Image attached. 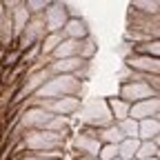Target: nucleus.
Masks as SVG:
<instances>
[{
	"label": "nucleus",
	"instance_id": "f257e3e1",
	"mask_svg": "<svg viewBox=\"0 0 160 160\" xmlns=\"http://www.w3.org/2000/svg\"><path fill=\"white\" fill-rule=\"evenodd\" d=\"M76 120L80 127H89V129H105L113 125V118L107 107V98H89L85 100L80 109L76 111Z\"/></svg>",
	"mask_w": 160,
	"mask_h": 160
},
{
	"label": "nucleus",
	"instance_id": "f03ea898",
	"mask_svg": "<svg viewBox=\"0 0 160 160\" xmlns=\"http://www.w3.org/2000/svg\"><path fill=\"white\" fill-rule=\"evenodd\" d=\"M20 145L29 153H47V151H53V149H65L67 133H56V131H49V129L25 131Z\"/></svg>",
	"mask_w": 160,
	"mask_h": 160
},
{
	"label": "nucleus",
	"instance_id": "7ed1b4c3",
	"mask_svg": "<svg viewBox=\"0 0 160 160\" xmlns=\"http://www.w3.org/2000/svg\"><path fill=\"white\" fill-rule=\"evenodd\" d=\"M82 80L76 76H51L47 82L36 91V100H53L62 96H80Z\"/></svg>",
	"mask_w": 160,
	"mask_h": 160
},
{
	"label": "nucleus",
	"instance_id": "20e7f679",
	"mask_svg": "<svg viewBox=\"0 0 160 160\" xmlns=\"http://www.w3.org/2000/svg\"><path fill=\"white\" fill-rule=\"evenodd\" d=\"M69 147L73 151V158L78 156H98L100 151V142L96 138V129H89V127H80V131H76L69 140Z\"/></svg>",
	"mask_w": 160,
	"mask_h": 160
},
{
	"label": "nucleus",
	"instance_id": "39448f33",
	"mask_svg": "<svg viewBox=\"0 0 160 160\" xmlns=\"http://www.w3.org/2000/svg\"><path fill=\"white\" fill-rule=\"evenodd\" d=\"M33 105L49 111L51 116L69 118V116H76V111L82 105V100H80V96H62V98H53V100H36L33 98Z\"/></svg>",
	"mask_w": 160,
	"mask_h": 160
},
{
	"label": "nucleus",
	"instance_id": "423d86ee",
	"mask_svg": "<svg viewBox=\"0 0 160 160\" xmlns=\"http://www.w3.org/2000/svg\"><path fill=\"white\" fill-rule=\"evenodd\" d=\"M51 118L53 116L49 111L40 109L38 105H31V107L20 111V116H18V131H40V129H47Z\"/></svg>",
	"mask_w": 160,
	"mask_h": 160
},
{
	"label": "nucleus",
	"instance_id": "0eeeda50",
	"mask_svg": "<svg viewBox=\"0 0 160 160\" xmlns=\"http://www.w3.org/2000/svg\"><path fill=\"white\" fill-rule=\"evenodd\" d=\"M45 36H47V29H45L42 16H31L27 27L22 29V33H20L18 40H16V42H18V51H25V49H29L33 45H40Z\"/></svg>",
	"mask_w": 160,
	"mask_h": 160
},
{
	"label": "nucleus",
	"instance_id": "6e6552de",
	"mask_svg": "<svg viewBox=\"0 0 160 160\" xmlns=\"http://www.w3.org/2000/svg\"><path fill=\"white\" fill-rule=\"evenodd\" d=\"M49 78H51V73L47 71V67L45 69H27L22 82H20V89H18L16 98H13V102H20V100H25L27 96H36V91L42 87Z\"/></svg>",
	"mask_w": 160,
	"mask_h": 160
},
{
	"label": "nucleus",
	"instance_id": "1a4fd4ad",
	"mask_svg": "<svg viewBox=\"0 0 160 160\" xmlns=\"http://www.w3.org/2000/svg\"><path fill=\"white\" fill-rule=\"evenodd\" d=\"M42 20H45L47 33H60V31H62V27L67 25V20H69L67 2H60V0L49 2V7H47L45 13H42Z\"/></svg>",
	"mask_w": 160,
	"mask_h": 160
},
{
	"label": "nucleus",
	"instance_id": "9d476101",
	"mask_svg": "<svg viewBox=\"0 0 160 160\" xmlns=\"http://www.w3.org/2000/svg\"><path fill=\"white\" fill-rule=\"evenodd\" d=\"M156 96H160V93H156L145 80H127V82L120 85V91H118V98H122L129 105L147 100V98H156Z\"/></svg>",
	"mask_w": 160,
	"mask_h": 160
},
{
	"label": "nucleus",
	"instance_id": "9b49d317",
	"mask_svg": "<svg viewBox=\"0 0 160 160\" xmlns=\"http://www.w3.org/2000/svg\"><path fill=\"white\" fill-rule=\"evenodd\" d=\"M125 67L133 73H145V76H158L160 73V60L158 58H149V56H138V53H129L125 56Z\"/></svg>",
	"mask_w": 160,
	"mask_h": 160
},
{
	"label": "nucleus",
	"instance_id": "f8f14e48",
	"mask_svg": "<svg viewBox=\"0 0 160 160\" xmlns=\"http://www.w3.org/2000/svg\"><path fill=\"white\" fill-rule=\"evenodd\" d=\"M129 118L136 120V122L147 120V118H160V96L140 100V102H133L131 109H129Z\"/></svg>",
	"mask_w": 160,
	"mask_h": 160
},
{
	"label": "nucleus",
	"instance_id": "ddd939ff",
	"mask_svg": "<svg viewBox=\"0 0 160 160\" xmlns=\"http://www.w3.org/2000/svg\"><path fill=\"white\" fill-rule=\"evenodd\" d=\"M60 33H62V38H69V40H85L89 36V27L80 16H69L67 25L62 27Z\"/></svg>",
	"mask_w": 160,
	"mask_h": 160
},
{
	"label": "nucleus",
	"instance_id": "4468645a",
	"mask_svg": "<svg viewBox=\"0 0 160 160\" xmlns=\"http://www.w3.org/2000/svg\"><path fill=\"white\" fill-rule=\"evenodd\" d=\"M80 45H82V40H69L65 38L62 42H60L53 53L49 56L51 60H65V58H80Z\"/></svg>",
	"mask_w": 160,
	"mask_h": 160
},
{
	"label": "nucleus",
	"instance_id": "2eb2a0df",
	"mask_svg": "<svg viewBox=\"0 0 160 160\" xmlns=\"http://www.w3.org/2000/svg\"><path fill=\"white\" fill-rule=\"evenodd\" d=\"M160 138V118H147L138 122V140L147 142V140Z\"/></svg>",
	"mask_w": 160,
	"mask_h": 160
},
{
	"label": "nucleus",
	"instance_id": "dca6fc26",
	"mask_svg": "<svg viewBox=\"0 0 160 160\" xmlns=\"http://www.w3.org/2000/svg\"><path fill=\"white\" fill-rule=\"evenodd\" d=\"M107 107H109V113H111V118H113V122L118 125V122H122L125 118H129V109H131V105L129 102H125L122 98H107Z\"/></svg>",
	"mask_w": 160,
	"mask_h": 160
},
{
	"label": "nucleus",
	"instance_id": "f3484780",
	"mask_svg": "<svg viewBox=\"0 0 160 160\" xmlns=\"http://www.w3.org/2000/svg\"><path fill=\"white\" fill-rule=\"evenodd\" d=\"M9 18H11V25H13V36H16V40H18V36L22 33V29L27 27V22H29V11L25 9V0L20 2L13 11H9Z\"/></svg>",
	"mask_w": 160,
	"mask_h": 160
},
{
	"label": "nucleus",
	"instance_id": "a211bd4d",
	"mask_svg": "<svg viewBox=\"0 0 160 160\" xmlns=\"http://www.w3.org/2000/svg\"><path fill=\"white\" fill-rule=\"evenodd\" d=\"M96 138H98L100 145H116V147L125 140V136L120 133V129H118L116 122L109 125V127H105V129H96Z\"/></svg>",
	"mask_w": 160,
	"mask_h": 160
},
{
	"label": "nucleus",
	"instance_id": "6ab92c4d",
	"mask_svg": "<svg viewBox=\"0 0 160 160\" xmlns=\"http://www.w3.org/2000/svg\"><path fill=\"white\" fill-rule=\"evenodd\" d=\"M13 40H16V36H13V25H11L9 13L5 11V16L0 18V47H2V49L11 47Z\"/></svg>",
	"mask_w": 160,
	"mask_h": 160
},
{
	"label": "nucleus",
	"instance_id": "aec40b11",
	"mask_svg": "<svg viewBox=\"0 0 160 160\" xmlns=\"http://www.w3.org/2000/svg\"><path fill=\"white\" fill-rule=\"evenodd\" d=\"M147 158H160V138L140 142V147L136 151V160H147Z\"/></svg>",
	"mask_w": 160,
	"mask_h": 160
},
{
	"label": "nucleus",
	"instance_id": "412c9836",
	"mask_svg": "<svg viewBox=\"0 0 160 160\" xmlns=\"http://www.w3.org/2000/svg\"><path fill=\"white\" fill-rule=\"evenodd\" d=\"M131 53L149 56V58H158V56H160V40H145V42L131 45Z\"/></svg>",
	"mask_w": 160,
	"mask_h": 160
},
{
	"label": "nucleus",
	"instance_id": "4be33fe9",
	"mask_svg": "<svg viewBox=\"0 0 160 160\" xmlns=\"http://www.w3.org/2000/svg\"><path fill=\"white\" fill-rule=\"evenodd\" d=\"M138 147H140V140L138 138H125L122 142L118 145V158L120 160H133Z\"/></svg>",
	"mask_w": 160,
	"mask_h": 160
},
{
	"label": "nucleus",
	"instance_id": "5701e85b",
	"mask_svg": "<svg viewBox=\"0 0 160 160\" xmlns=\"http://www.w3.org/2000/svg\"><path fill=\"white\" fill-rule=\"evenodd\" d=\"M129 9L142 13V16H158L160 13V2L158 0H136L129 5Z\"/></svg>",
	"mask_w": 160,
	"mask_h": 160
},
{
	"label": "nucleus",
	"instance_id": "b1692460",
	"mask_svg": "<svg viewBox=\"0 0 160 160\" xmlns=\"http://www.w3.org/2000/svg\"><path fill=\"white\" fill-rule=\"evenodd\" d=\"M62 33H47L45 38H42V42H40V56L42 58H49L51 53H53V49L62 42Z\"/></svg>",
	"mask_w": 160,
	"mask_h": 160
},
{
	"label": "nucleus",
	"instance_id": "393cba45",
	"mask_svg": "<svg viewBox=\"0 0 160 160\" xmlns=\"http://www.w3.org/2000/svg\"><path fill=\"white\" fill-rule=\"evenodd\" d=\"M69 127H71V120L69 118H62V116H53L49 120V125H47V129L49 131H56V133H67Z\"/></svg>",
	"mask_w": 160,
	"mask_h": 160
},
{
	"label": "nucleus",
	"instance_id": "a878e982",
	"mask_svg": "<svg viewBox=\"0 0 160 160\" xmlns=\"http://www.w3.org/2000/svg\"><path fill=\"white\" fill-rule=\"evenodd\" d=\"M49 2L51 0H25V9L29 11V16H42Z\"/></svg>",
	"mask_w": 160,
	"mask_h": 160
},
{
	"label": "nucleus",
	"instance_id": "bb28decb",
	"mask_svg": "<svg viewBox=\"0 0 160 160\" xmlns=\"http://www.w3.org/2000/svg\"><path fill=\"white\" fill-rule=\"evenodd\" d=\"M118 129L125 138H138V122L131 118H125L122 122H118Z\"/></svg>",
	"mask_w": 160,
	"mask_h": 160
},
{
	"label": "nucleus",
	"instance_id": "cd10ccee",
	"mask_svg": "<svg viewBox=\"0 0 160 160\" xmlns=\"http://www.w3.org/2000/svg\"><path fill=\"white\" fill-rule=\"evenodd\" d=\"M96 49H98V45L93 42V38H91V36H87V38L82 40V45H80V58L89 62V60L93 58V53H96Z\"/></svg>",
	"mask_w": 160,
	"mask_h": 160
},
{
	"label": "nucleus",
	"instance_id": "c85d7f7f",
	"mask_svg": "<svg viewBox=\"0 0 160 160\" xmlns=\"http://www.w3.org/2000/svg\"><path fill=\"white\" fill-rule=\"evenodd\" d=\"M98 160H116L118 158V147L116 145H100V151L96 156Z\"/></svg>",
	"mask_w": 160,
	"mask_h": 160
},
{
	"label": "nucleus",
	"instance_id": "c756f323",
	"mask_svg": "<svg viewBox=\"0 0 160 160\" xmlns=\"http://www.w3.org/2000/svg\"><path fill=\"white\" fill-rule=\"evenodd\" d=\"M18 62H20V51H18V49H11V51H7V53H5V62H2L5 67H9V69H11V67H16Z\"/></svg>",
	"mask_w": 160,
	"mask_h": 160
},
{
	"label": "nucleus",
	"instance_id": "7c9ffc66",
	"mask_svg": "<svg viewBox=\"0 0 160 160\" xmlns=\"http://www.w3.org/2000/svg\"><path fill=\"white\" fill-rule=\"evenodd\" d=\"M18 160H49V158H45V156H36V153H27V156L18 158Z\"/></svg>",
	"mask_w": 160,
	"mask_h": 160
},
{
	"label": "nucleus",
	"instance_id": "2f4dec72",
	"mask_svg": "<svg viewBox=\"0 0 160 160\" xmlns=\"http://www.w3.org/2000/svg\"><path fill=\"white\" fill-rule=\"evenodd\" d=\"M73 160H98V158H93V156H78V158H73Z\"/></svg>",
	"mask_w": 160,
	"mask_h": 160
},
{
	"label": "nucleus",
	"instance_id": "473e14b6",
	"mask_svg": "<svg viewBox=\"0 0 160 160\" xmlns=\"http://www.w3.org/2000/svg\"><path fill=\"white\" fill-rule=\"evenodd\" d=\"M5 16V7H2V2H0V18Z\"/></svg>",
	"mask_w": 160,
	"mask_h": 160
},
{
	"label": "nucleus",
	"instance_id": "72a5a7b5",
	"mask_svg": "<svg viewBox=\"0 0 160 160\" xmlns=\"http://www.w3.org/2000/svg\"><path fill=\"white\" fill-rule=\"evenodd\" d=\"M147 160H160V158H147Z\"/></svg>",
	"mask_w": 160,
	"mask_h": 160
},
{
	"label": "nucleus",
	"instance_id": "f704fd0d",
	"mask_svg": "<svg viewBox=\"0 0 160 160\" xmlns=\"http://www.w3.org/2000/svg\"><path fill=\"white\" fill-rule=\"evenodd\" d=\"M116 160H120V158H116Z\"/></svg>",
	"mask_w": 160,
	"mask_h": 160
},
{
	"label": "nucleus",
	"instance_id": "c9c22d12",
	"mask_svg": "<svg viewBox=\"0 0 160 160\" xmlns=\"http://www.w3.org/2000/svg\"><path fill=\"white\" fill-rule=\"evenodd\" d=\"M133 160H136V158H133Z\"/></svg>",
	"mask_w": 160,
	"mask_h": 160
}]
</instances>
